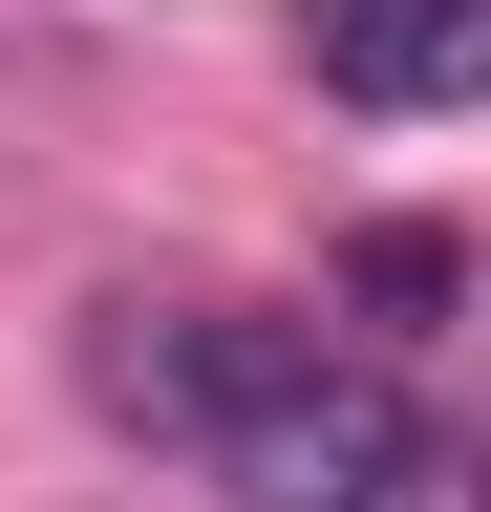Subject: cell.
I'll use <instances>...</instances> for the list:
<instances>
[{
	"label": "cell",
	"instance_id": "cell-1",
	"mask_svg": "<svg viewBox=\"0 0 491 512\" xmlns=\"http://www.w3.org/2000/svg\"><path fill=\"white\" fill-rule=\"evenodd\" d=\"M193 448H214V491H235V512H470V491H491V470H470V448L406 406L385 363L299 342V320H278V363L235 384Z\"/></svg>",
	"mask_w": 491,
	"mask_h": 512
},
{
	"label": "cell",
	"instance_id": "cell-2",
	"mask_svg": "<svg viewBox=\"0 0 491 512\" xmlns=\"http://www.w3.org/2000/svg\"><path fill=\"white\" fill-rule=\"evenodd\" d=\"M257 363H278V320H235V299H107V320H86L107 427H150V448H193V427H214Z\"/></svg>",
	"mask_w": 491,
	"mask_h": 512
},
{
	"label": "cell",
	"instance_id": "cell-3",
	"mask_svg": "<svg viewBox=\"0 0 491 512\" xmlns=\"http://www.w3.org/2000/svg\"><path fill=\"white\" fill-rule=\"evenodd\" d=\"M299 64H321V107L427 128V107L491 86V0H321V22H299Z\"/></svg>",
	"mask_w": 491,
	"mask_h": 512
},
{
	"label": "cell",
	"instance_id": "cell-4",
	"mask_svg": "<svg viewBox=\"0 0 491 512\" xmlns=\"http://www.w3.org/2000/svg\"><path fill=\"white\" fill-rule=\"evenodd\" d=\"M342 299L385 320V342H449V299H470V235H427V214H385V235L342 256Z\"/></svg>",
	"mask_w": 491,
	"mask_h": 512
}]
</instances>
